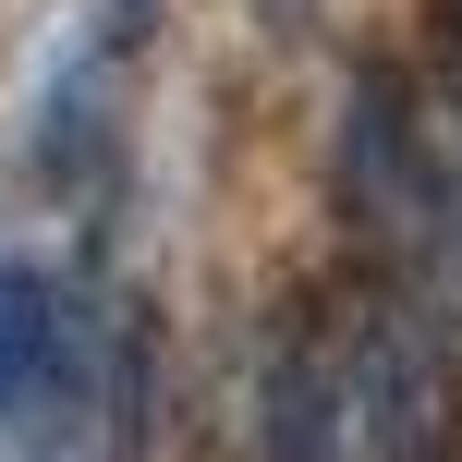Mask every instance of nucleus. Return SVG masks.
I'll list each match as a JSON object with an SVG mask.
<instances>
[{"instance_id": "f257e3e1", "label": "nucleus", "mask_w": 462, "mask_h": 462, "mask_svg": "<svg viewBox=\"0 0 462 462\" xmlns=\"http://www.w3.org/2000/svg\"><path fill=\"white\" fill-rule=\"evenodd\" d=\"M255 462H462V377L414 292L304 304L255 377Z\"/></svg>"}, {"instance_id": "f03ea898", "label": "nucleus", "mask_w": 462, "mask_h": 462, "mask_svg": "<svg viewBox=\"0 0 462 462\" xmlns=\"http://www.w3.org/2000/svg\"><path fill=\"white\" fill-rule=\"evenodd\" d=\"M146 353L86 268H0V462H134Z\"/></svg>"}, {"instance_id": "7ed1b4c3", "label": "nucleus", "mask_w": 462, "mask_h": 462, "mask_svg": "<svg viewBox=\"0 0 462 462\" xmlns=\"http://www.w3.org/2000/svg\"><path fill=\"white\" fill-rule=\"evenodd\" d=\"M341 195L365 219V244L426 304H462V97L377 73L353 97V134H341Z\"/></svg>"}]
</instances>
